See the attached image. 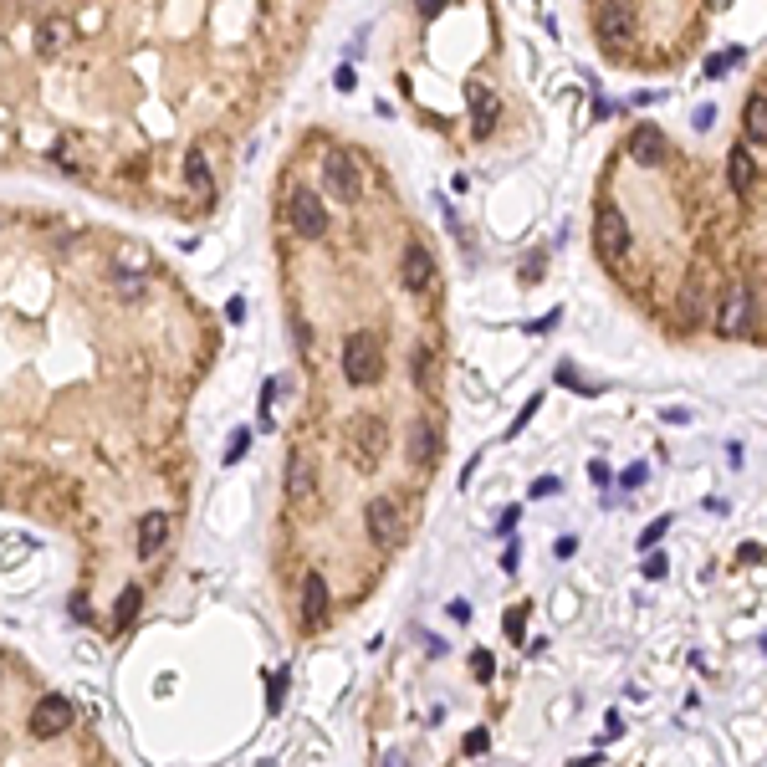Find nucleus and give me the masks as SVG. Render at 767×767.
Here are the masks:
<instances>
[{"label": "nucleus", "instance_id": "obj_21", "mask_svg": "<svg viewBox=\"0 0 767 767\" xmlns=\"http://www.w3.org/2000/svg\"><path fill=\"white\" fill-rule=\"evenodd\" d=\"M139 603H144V594H139V588H124V599H118V614H113V619H118V629L139 619Z\"/></svg>", "mask_w": 767, "mask_h": 767}, {"label": "nucleus", "instance_id": "obj_10", "mask_svg": "<svg viewBox=\"0 0 767 767\" xmlns=\"http://www.w3.org/2000/svg\"><path fill=\"white\" fill-rule=\"evenodd\" d=\"M67 726H72V706L62 696H42L31 711V737H62Z\"/></svg>", "mask_w": 767, "mask_h": 767}, {"label": "nucleus", "instance_id": "obj_18", "mask_svg": "<svg viewBox=\"0 0 767 767\" xmlns=\"http://www.w3.org/2000/svg\"><path fill=\"white\" fill-rule=\"evenodd\" d=\"M752 185H757V164H752V154H747V148H731V189L747 195Z\"/></svg>", "mask_w": 767, "mask_h": 767}, {"label": "nucleus", "instance_id": "obj_6", "mask_svg": "<svg viewBox=\"0 0 767 767\" xmlns=\"http://www.w3.org/2000/svg\"><path fill=\"white\" fill-rule=\"evenodd\" d=\"M369 538H373V547L379 553H395L399 542H404V517H399V507L389 497H379V501H369Z\"/></svg>", "mask_w": 767, "mask_h": 767}, {"label": "nucleus", "instance_id": "obj_29", "mask_svg": "<svg viewBox=\"0 0 767 767\" xmlns=\"http://www.w3.org/2000/svg\"><path fill=\"white\" fill-rule=\"evenodd\" d=\"M471 670H476L481 681H491V655H471Z\"/></svg>", "mask_w": 767, "mask_h": 767}, {"label": "nucleus", "instance_id": "obj_31", "mask_svg": "<svg viewBox=\"0 0 767 767\" xmlns=\"http://www.w3.org/2000/svg\"><path fill=\"white\" fill-rule=\"evenodd\" d=\"M466 752H471V757H481V752H486V731H471V737H466Z\"/></svg>", "mask_w": 767, "mask_h": 767}, {"label": "nucleus", "instance_id": "obj_5", "mask_svg": "<svg viewBox=\"0 0 767 767\" xmlns=\"http://www.w3.org/2000/svg\"><path fill=\"white\" fill-rule=\"evenodd\" d=\"M287 215H292V230L302 236V241H317V236H328V205L312 195V189H292V200H287Z\"/></svg>", "mask_w": 767, "mask_h": 767}, {"label": "nucleus", "instance_id": "obj_14", "mask_svg": "<svg viewBox=\"0 0 767 767\" xmlns=\"http://www.w3.org/2000/svg\"><path fill=\"white\" fill-rule=\"evenodd\" d=\"M435 456H440L435 425H425V419H419L415 430H410V460H415V466H435Z\"/></svg>", "mask_w": 767, "mask_h": 767}, {"label": "nucleus", "instance_id": "obj_9", "mask_svg": "<svg viewBox=\"0 0 767 767\" xmlns=\"http://www.w3.org/2000/svg\"><path fill=\"white\" fill-rule=\"evenodd\" d=\"M328 609H332L328 579H323V573H302V624H308V629H323V624H328Z\"/></svg>", "mask_w": 767, "mask_h": 767}, {"label": "nucleus", "instance_id": "obj_11", "mask_svg": "<svg viewBox=\"0 0 767 767\" xmlns=\"http://www.w3.org/2000/svg\"><path fill=\"white\" fill-rule=\"evenodd\" d=\"M629 159H635V164H644V169L660 164V159H665V133H660V128H655V124H640V128H635V133H629Z\"/></svg>", "mask_w": 767, "mask_h": 767}, {"label": "nucleus", "instance_id": "obj_17", "mask_svg": "<svg viewBox=\"0 0 767 767\" xmlns=\"http://www.w3.org/2000/svg\"><path fill=\"white\" fill-rule=\"evenodd\" d=\"M312 491H317L312 466H308V460H292V466H287V497L292 501H312Z\"/></svg>", "mask_w": 767, "mask_h": 767}, {"label": "nucleus", "instance_id": "obj_28", "mask_svg": "<svg viewBox=\"0 0 767 767\" xmlns=\"http://www.w3.org/2000/svg\"><path fill=\"white\" fill-rule=\"evenodd\" d=\"M246 440H251V430H236V440H230L226 460H241V451H246Z\"/></svg>", "mask_w": 767, "mask_h": 767}, {"label": "nucleus", "instance_id": "obj_2", "mask_svg": "<svg viewBox=\"0 0 767 767\" xmlns=\"http://www.w3.org/2000/svg\"><path fill=\"white\" fill-rule=\"evenodd\" d=\"M379 373H384L379 338H373V332H353L348 343H343V379L364 389V384H379Z\"/></svg>", "mask_w": 767, "mask_h": 767}, {"label": "nucleus", "instance_id": "obj_32", "mask_svg": "<svg viewBox=\"0 0 767 767\" xmlns=\"http://www.w3.org/2000/svg\"><path fill=\"white\" fill-rule=\"evenodd\" d=\"M440 11H445V0H419V16H430V21H435Z\"/></svg>", "mask_w": 767, "mask_h": 767}, {"label": "nucleus", "instance_id": "obj_19", "mask_svg": "<svg viewBox=\"0 0 767 767\" xmlns=\"http://www.w3.org/2000/svg\"><path fill=\"white\" fill-rule=\"evenodd\" d=\"M747 139L752 144H763L767 139V103H763V87L752 92V103H747Z\"/></svg>", "mask_w": 767, "mask_h": 767}, {"label": "nucleus", "instance_id": "obj_15", "mask_svg": "<svg viewBox=\"0 0 767 767\" xmlns=\"http://www.w3.org/2000/svg\"><path fill=\"white\" fill-rule=\"evenodd\" d=\"M185 185L195 189V195H210V189H215L210 164H205V148H189V154H185Z\"/></svg>", "mask_w": 767, "mask_h": 767}, {"label": "nucleus", "instance_id": "obj_8", "mask_svg": "<svg viewBox=\"0 0 767 767\" xmlns=\"http://www.w3.org/2000/svg\"><path fill=\"white\" fill-rule=\"evenodd\" d=\"M752 308H757V297H742V292H731L722 308H716V317H711L716 338H742L747 323H752Z\"/></svg>", "mask_w": 767, "mask_h": 767}, {"label": "nucleus", "instance_id": "obj_23", "mask_svg": "<svg viewBox=\"0 0 767 767\" xmlns=\"http://www.w3.org/2000/svg\"><path fill=\"white\" fill-rule=\"evenodd\" d=\"M26 547H31V542H26V538H11V542H0V563H5V568H11V563H21V558H16V553H26Z\"/></svg>", "mask_w": 767, "mask_h": 767}, {"label": "nucleus", "instance_id": "obj_22", "mask_svg": "<svg viewBox=\"0 0 767 767\" xmlns=\"http://www.w3.org/2000/svg\"><path fill=\"white\" fill-rule=\"evenodd\" d=\"M67 46V21H46L42 26V52H62Z\"/></svg>", "mask_w": 767, "mask_h": 767}, {"label": "nucleus", "instance_id": "obj_27", "mask_svg": "<svg viewBox=\"0 0 767 767\" xmlns=\"http://www.w3.org/2000/svg\"><path fill=\"white\" fill-rule=\"evenodd\" d=\"M282 696H287V670H276V675H271V711L282 706Z\"/></svg>", "mask_w": 767, "mask_h": 767}, {"label": "nucleus", "instance_id": "obj_24", "mask_svg": "<svg viewBox=\"0 0 767 767\" xmlns=\"http://www.w3.org/2000/svg\"><path fill=\"white\" fill-rule=\"evenodd\" d=\"M731 62H742V52H726V57H711V62H706V72H711V77H722V72H726Z\"/></svg>", "mask_w": 767, "mask_h": 767}, {"label": "nucleus", "instance_id": "obj_34", "mask_svg": "<svg viewBox=\"0 0 767 767\" xmlns=\"http://www.w3.org/2000/svg\"><path fill=\"white\" fill-rule=\"evenodd\" d=\"M742 563H763V542H747V547H742Z\"/></svg>", "mask_w": 767, "mask_h": 767}, {"label": "nucleus", "instance_id": "obj_33", "mask_svg": "<svg viewBox=\"0 0 767 767\" xmlns=\"http://www.w3.org/2000/svg\"><path fill=\"white\" fill-rule=\"evenodd\" d=\"M553 491H558V481H547V476L532 481V497H553Z\"/></svg>", "mask_w": 767, "mask_h": 767}, {"label": "nucleus", "instance_id": "obj_13", "mask_svg": "<svg viewBox=\"0 0 767 767\" xmlns=\"http://www.w3.org/2000/svg\"><path fill=\"white\" fill-rule=\"evenodd\" d=\"M466 98L476 108V139H491V128H497V98L481 83H466Z\"/></svg>", "mask_w": 767, "mask_h": 767}, {"label": "nucleus", "instance_id": "obj_12", "mask_svg": "<svg viewBox=\"0 0 767 767\" xmlns=\"http://www.w3.org/2000/svg\"><path fill=\"white\" fill-rule=\"evenodd\" d=\"M164 538H169V517L164 512H144L139 517V558H154L164 547Z\"/></svg>", "mask_w": 767, "mask_h": 767}, {"label": "nucleus", "instance_id": "obj_30", "mask_svg": "<svg viewBox=\"0 0 767 767\" xmlns=\"http://www.w3.org/2000/svg\"><path fill=\"white\" fill-rule=\"evenodd\" d=\"M665 538V522H655V527H644V538H640V547H655V542Z\"/></svg>", "mask_w": 767, "mask_h": 767}, {"label": "nucleus", "instance_id": "obj_1", "mask_svg": "<svg viewBox=\"0 0 767 767\" xmlns=\"http://www.w3.org/2000/svg\"><path fill=\"white\" fill-rule=\"evenodd\" d=\"M384 451H389V430H384V419H379V415L348 419V460L358 466V471H373V466L384 460Z\"/></svg>", "mask_w": 767, "mask_h": 767}, {"label": "nucleus", "instance_id": "obj_3", "mask_svg": "<svg viewBox=\"0 0 767 767\" xmlns=\"http://www.w3.org/2000/svg\"><path fill=\"white\" fill-rule=\"evenodd\" d=\"M323 185H328L343 205H358V200H364V169H358V159H353L348 148H332L328 159H323Z\"/></svg>", "mask_w": 767, "mask_h": 767}, {"label": "nucleus", "instance_id": "obj_4", "mask_svg": "<svg viewBox=\"0 0 767 767\" xmlns=\"http://www.w3.org/2000/svg\"><path fill=\"white\" fill-rule=\"evenodd\" d=\"M594 246H599V256L614 267V261H624V251H629V226H624L619 205H599L594 210Z\"/></svg>", "mask_w": 767, "mask_h": 767}, {"label": "nucleus", "instance_id": "obj_7", "mask_svg": "<svg viewBox=\"0 0 767 767\" xmlns=\"http://www.w3.org/2000/svg\"><path fill=\"white\" fill-rule=\"evenodd\" d=\"M404 287L415 292V297H430V292H435V256L419 246V241L404 246Z\"/></svg>", "mask_w": 767, "mask_h": 767}, {"label": "nucleus", "instance_id": "obj_16", "mask_svg": "<svg viewBox=\"0 0 767 767\" xmlns=\"http://www.w3.org/2000/svg\"><path fill=\"white\" fill-rule=\"evenodd\" d=\"M629 21H635V16H629V5L614 0V5H603V11H599V36L614 46V42H619V31H629Z\"/></svg>", "mask_w": 767, "mask_h": 767}, {"label": "nucleus", "instance_id": "obj_26", "mask_svg": "<svg viewBox=\"0 0 767 767\" xmlns=\"http://www.w3.org/2000/svg\"><path fill=\"white\" fill-rule=\"evenodd\" d=\"M522 629H527V609H512V614H507V635L522 640Z\"/></svg>", "mask_w": 767, "mask_h": 767}, {"label": "nucleus", "instance_id": "obj_20", "mask_svg": "<svg viewBox=\"0 0 767 767\" xmlns=\"http://www.w3.org/2000/svg\"><path fill=\"white\" fill-rule=\"evenodd\" d=\"M410 369H415V384H425V389H430V384H435V353H430V348H415V364H410Z\"/></svg>", "mask_w": 767, "mask_h": 767}, {"label": "nucleus", "instance_id": "obj_25", "mask_svg": "<svg viewBox=\"0 0 767 767\" xmlns=\"http://www.w3.org/2000/svg\"><path fill=\"white\" fill-rule=\"evenodd\" d=\"M665 568H670L665 553H650V558H644V579H665Z\"/></svg>", "mask_w": 767, "mask_h": 767}]
</instances>
